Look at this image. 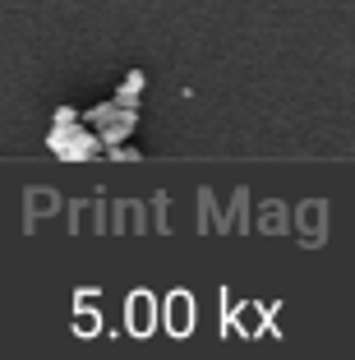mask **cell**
Here are the masks:
<instances>
[{
	"label": "cell",
	"instance_id": "cell-2",
	"mask_svg": "<svg viewBox=\"0 0 355 360\" xmlns=\"http://www.w3.org/2000/svg\"><path fill=\"white\" fill-rule=\"evenodd\" d=\"M84 120L102 134L106 148H115V143H125V139L138 129V106H125V102H115V97H106V102L88 106Z\"/></svg>",
	"mask_w": 355,
	"mask_h": 360
},
{
	"label": "cell",
	"instance_id": "cell-7",
	"mask_svg": "<svg viewBox=\"0 0 355 360\" xmlns=\"http://www.w3.org/2000/svg\"><path fill=\"white\" fill-rule=\"evenodd\" d=\"M74 120H84V111H79V106H56V116H51V125H74Z\"/></svg>",
	"mask_w": 355,
	"mask_h": 360
},
{
	"label": "cell",
	"instance_id": "cell-8",
	"mask_svg": "<svg viewBox=\"0 0 355 360\" xmlns=\"http://www.w3.org/2000/svg\"><path fill=\"white\" fill-rule=\"evenodd\" d=\"M106 153H111V162H138V158H143L138 148H129V139H125V143H115V148H106Z\"/></svg>",
	"mask_w": 355,
	"mask_h": 360
},
{
	"label": "cell",
	"instance_id": "cell-4",
	"mask_svg": "<svg viewBox=\"0 0 355 360\" xmlns=\"http://www.w3.org/2000/svg\"><path fill=\"white\" fill-rule=\"evenodd\" d=\"M167 328H171V338H189L194 333V300H189V291H171L167 296Z\"/></svg>",
	"mask_w": 355,
	"mask_h": 360
},
{
	"label": "cell",
	"instance_id": "cell-6",
	"mask_svg": "<svg viewBox=\"0 0 355 360\" xmlns=\"http://www.w3.org/2000/svg\"><path fill=\"white\" fill-rule=\"evenodd\" d=\"M74 333H79V338H97V333H102V314L88 309V300H79V309H74Z\"/></svg>",
	"mask_w": 355,
	"mask_h": 360
},
{
	"label": "cell",
	"instance_id": "cell-1",
	"mask_svg": "<svg viewBox=\"0 0 355 360\" xmlns=\"http://www.w3.org/2000/svg\"><path fill=\"white\" fill-rule=\"evenodd\" d=\"M46 148H51L60 162H93V158L106 153V143L88 120H74V125H51L46 129Z\"/></svg>",
	"mask_w": 355,
	"mask_h": 360
},
{
	"label": "cell",
	"instance_id": "cell-3",
	"mask_svg": "<svg viewBox=\"0 0 355 360\" xmlns=\"http://www.w3.org/2000/svg\"><path fill=\"white\" fill-rule=\"evenodd\" d=\"M125 328L134 333V338H148V333L157 328V300H153V291H129V300H125Z\"/></svg>",
	"mask_w": 355,
	"mask_h": 360
},
{
	"label": "cell",
	"instance_id": "cell-5",
	"mask_svg": "<svg viewBox=\"0 0 355 360\" xmlns=\"http://www.w3.org/2000/svg\"><path fill=\"white\" fill-rule=\"evenodd\" d=\"M143 88H148V75L143 70H129L125 79H120V88H115V102H125V106H138V97H143Z\"/></svg>",
	"mask_w": 355,
	"mask_h": 360
}]
</instances>
